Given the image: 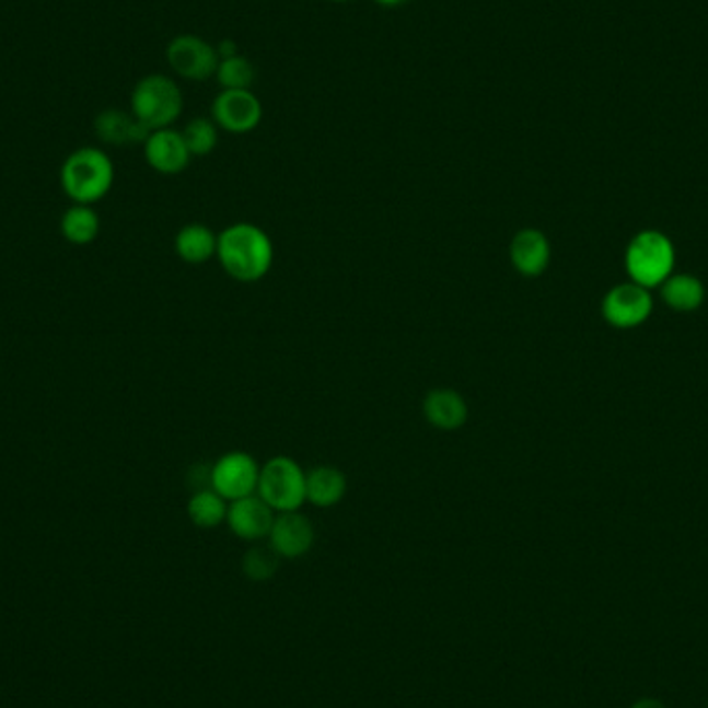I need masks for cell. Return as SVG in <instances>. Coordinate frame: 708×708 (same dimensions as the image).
I'll return each mask as SVG.
<instances>
[{"label":"cell","mask_w":708,"mask_h":708,"mask_svg":"<svg viewBox=\"0 0 708 708\" xmlns=\"http://www.w3.org/2000/svg\"><path fill=\"white\" fill-rule=\"evenodd\" d=\"M427 422L441 431H456L468 421V404L452 387H436L422 401Z\"/></svg>","instance_id":"13"},{"label":"cell","mask_w":708,"mask_h":708,"mask_svg":"<svg viewBox=\"0 0 708 708\" xmlns=\"http://www.w3.org/2000/svg\"><path fill=\"white\" fill-rule=\"evenodd\" d=\"M60 232L73 245H90L100 232V216L90 206H73L60 218Z\"/></svg>","instance_id":"18"},{"label":"cell","mask_w":708,"mask_h":708,"mask_svg":"<svg viewBox=\"0 0 708 708\" xmlns=\"http://www.w3.org/2000/svg\"><path fill=\"white\" fill-rule=\"evenodd\" d=\"M220 127L213 123V118L197 116L181 131L185 137V143L191 155H208L216 150L220 139Z\"/></svg>","instance_id":"22"},{"label":"cell","mask_w":708,"mask_h":708,"mask_svg":"<svg viewBox=\"0 0 708 708\" xmlns=\"http://www.w3.org/2000/svg\"><path fill=\"white\" fill-rule=\"evenodd\" d=\"M211 118L227 134H251L264 118V106L251 90H222L211 104Z\"/></svg>","instance_id":"7"},{"label":"cell","mask_w":708,"mask_h":708,"mask_svg":"<svg viewBox=\"0 0 708 708\" xmlns=\"http://www.w3.org/2000/svg\"><path fill=\"white\" fill-rule=\"evenodd\" d=\"M626 264L638 287L661 285L673 268V247L670 239L659 232L638 234L628 247Z\"/></svg>","instance_id":"5"},{"label":"cell","mask_w":708,"mask_h":708,"mask_svg":"<svg viewBox=\"0 0 708 708\" xmlns=\"http://www.w3.org/2000/svg\"><path fill=\"white\" fill-rule=\"evenodd\" d=\"M268 536L269 545L278 556L297 559L311 552L315 543V529L301 512H285L276 517Z\"/></svg>","instance_id":"9"},{"label":"cell","mask_w":708,"mask_h":708,"mask_svg":"<svg viewBox=\"0 0 708 708\" xmlns=\"http://www.w3.org/2000/svg\"><path fill=\"white\" fill-rule=\"evenodd\" d=\"M280 556L271 549V545H255L243 557V572L253 582H266L278 572Z\"/></svg>","instance_id":"23"},{"label":"cell","mask_w":708,"mask_h":708,"mask_svg":"<svg viewBox=\"0 0 708 708\" xmlns=\"http://www.w3.org/2000/svg\"><path fill=\"white\" fill-rule=\"evenodd\" d=\"M663 297L671 309L694 311L705 299V288L692 276H673L663 287Z\"/></svg>","instance_id":"20"},{"label":"cell","mask_w":708,"mask_h":708,"mask_svg":"<svg viewBox=\"0 0 708 708\" xmlns=\"http://www.w3.org/2000/svg\"><path fill=\"white\" fill-rule=\"evenodd\" d=\"M216 257L230 278L257 282L274 266V243L266 230L249 222H236L218 234Z\"/></svg>","instance_id":"1"},{"label":"cell","mask_w":708,"mask_h":708,"mask_svg":"<svg viewBox=\"0 0 708 708\" xmlns=\"http://www.w3.org/2000/svg\"><path fill=\"white\" fill-rule=\"evenodd\" d=\"M134 113L150 131L169 129L183 113V92L171 77H143L135 83L131 94Z\"/></svg>","instance_id":"3"},{"label":"cell","mask_w":708,"mask_h":708,"mask_svg":"<svg viewBox=\"0 0 708 708\" xmlns=\"http://www.w3.org/2000/svg\"><path fill=\"white\" fill-rule=\"evenodd\" d=\"M255 76L257 71L249 58L236 55L220 60L213 77L218 79L222 90H251V85L255 83Z\"/></svg>","instance_id":"21"},{"label":"cell","mask_w":708,"mask_h":708,"mask_svg":"<svg viewBox=\"0 0 708 708\" xmlns=\"http://www.w3.org/2000/svg\"><path fill=\"white\" fill-rule=\"evenodd\" d=\"M166 60L174 73L189 81H206L216 76L220 57L210 42L183 34L169 44Z\"/></svg>","instance_id":"8"},{"label":"cell","mask_w":708,"mask_h":708,"mask_svg":"<svg viewBox=\"0 0 708 708\" xmlns=\"http://www.w3.org/2000/svg\"><path fill=\"white\" fill-rule=\"evenodd\" d=\"M262 466L247 452H229L210 468V487L227 501L257 494Z\"/></svg>","instance_id":"6"},{"label":"cell","mask_w":708,"mask_h":708,"mask_svg":"<svg viewBox=\"0 0 708 708\" xmlns=\"http://www.w3.org/2000/svg\"><path fill=\"white\" fill-rule=\"evenodd\" d=\"M334 2H348V0H334Z\"/></svg>","instance_id":"27"},{"label":"cell","mask_w":708,"mask_h":708,"mask_svg":"<svg viewBox=\"0 0 708 708\" xmlns=\"http://www.w3.org/2000/svg\"><path fill=\"white\" fill-rule=\"evenodd\" d=\"M257 496L274 512H299L306 501V473L288 456L268 460L259 473Z\"/></svg>","instance_id":"4"},{"label":"cell","mask_w":708,"mask_h":708,"mask_svg":"<svg viewBox=\"0 0 708 708\" xmlns=\"http://www.w3.org/2000/svg\"><path fill=\"white\" fill-rule=\"evenodd\" d=\"M216 50H218V57H220V60L241 55V53H239V46H236V42L229 38L222 39V42H220V44L216 46Z\"/></svg>","instance_id":"24"},{"label":"cell","mask_w":708,"mask_h":708,"mask_svg":"<svg viewBox=\"0 0 708 708\" xmlns=\"http://www.w3.org/2000/svg\"><path fill=\"white\" fill-rule=\"evenodd\" d=\"M115 183V164L97 148H81L71 153L60 169V185L79 206L104 199Z\"/></svg>","instance_id":"2"},{"label":"cell","mask_w":708,"mask_h":708,"mask_svg":"<svg viewBox=\"0 0 708 708\" xmlns=\"http://www.w3.org/2000/svg\"><path fill=\"white\" fill-rule=\"evenodd\" d=\"M346 477L336 466H315L306 473V501L317 508H332L346 496Z\"/></svg>","instance_id":"16"},{"label":"cell","mask_w":708,"mask_h":708,"mask_svg":"<svg viewBox=\"0 0 708 708\" xmlns=\"http://www.w3.org/2000/svg\"><path fill=\"white\" fill-rule=\"evenodd\" d=\"M375 2H380L383 7H398V4H403L404 0H375Z\"/></svg>","instance_id":"26"},{"label":"cell","mask_w":708,"mask_h":708,"mask_svg":"<svg viewBox=\"0 0 708 708\" xmlns=\"http://www.w3.org/2000/svg\"><path fill=\"white\" fill-rule=\"evenodd\" d=\"M510 259L520 276H526V278L541 276L552 259V247L547 236L536 229L520 230L512 239Z\"/></svg>","instance_id":"14"},{"label":"cell","mask_w":708,"mask_h":708,"mask_svg":"<svg viewBox=\"0 0 708 708\" xmlns=\"http://www.w3.org/2000/svg\"><path fill=\"white\" fill-rule=\"evenodd\" d=\"M143 152L148 164L160 174H181L191 162L185 137L171 127L152 131L143 143Z\"/></svg>","instance_id":"10"},{"label":"cell","mask_w":708,"mask_h":708,"mask_svg":"<svg viewBox=\"0 0 708 708\" xmlns=\"http://www.w3.org/2000/svg\"><path fill=\"white\" fill-rule=\"evenodd\" d=\"M274 520V510L257 494L229 503L227 522L230 531L243 541H259L268 536Z\"/></svg>","instance_id":"12"},{"label":"cell","mask_w":708,"mask_h":708,"mask_svg":"<svg viewBox=\"0 0 708 708\" xmlns=\"http://www.w3.org/2000/svg\"><path fill=\"white\" fill-rule=\"evenodd\" d=\"M94 129L104 143L116 148L146 143V139L152 134L134 113H125L118 108L102 111L94 120Z\"/></svg>","instance_id":"15"},{"label":"cell","mask_w":708,"mask_h":708,"mask_svg":"<svg viewBox=\"0 0 708 708\" xmlns=\"http://www.w3.org/2000/svg\"><path fill=\"white\" fill-rule=\"evenodd\" d=\"M651 294L638 285L613 288L603 301V315L615 327L642 324L651 313Z\"/></svg>","instance_id":"11"},{"label":"cell","mask_w":708,"mask_h":708,"mask_svg":"<svg viewBox=\"0 0 708 708\" xmlns=\"http://www.w3.org/2000/svg\"><path fill=\"white\" fill-rule=\"evenodd\" d=\"M174 251L185 264H206L218 253V236L204 224H187L174 239Z\"/></svg>","instance_id":"17"},{"label":"cell","mask_w":708,"mask_h":708,"mask_svg":"<svg viewBox=\"0 0 708 708\" xmlns=\"http://www.w3.org/2000/svg\"><path fill=\"white\" fill-rule=\"evenodd\" d=\"M632 708H665V705L659 703V700H654V698H642Z\"/></svg>","instance_id":"25"},{"label":"cell","mask_w":708,"mask_h":708,"mask_svg":"<svg viewBox=\"0 0 708 708\" xmlns=\"http://www.w3.org/2000/svg\"><path fill=\"white\" fill-rule=\"evenodd\" d=\"M187 512H189V518H191L195 526H199V529H216L222 522H227L229 501L222 498L218 491H213L211 487H208V489H199L189 499Z\"/></svg>","instance_id":"19"}]
</instances>
